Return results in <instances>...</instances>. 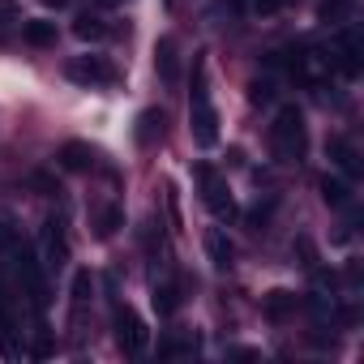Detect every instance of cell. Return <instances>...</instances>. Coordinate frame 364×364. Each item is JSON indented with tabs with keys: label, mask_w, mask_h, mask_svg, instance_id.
I'll use <instances>...</instances> for the list:
<instances>
[{
	"label": "cell",
	"mask_w": 364,
	"mask_h": 364,
	"mask_svg": "<svg viewBox=\"0 0 364 364\" xmlns=\"http://www.w3.org/2000/svg\"><path fill=\"white\" fill-rule=\"evenodd\" d=\"M296 249H300V257H304V266H313V245H309V240H296Z\"/></svg>",
	"instance_id": "484cf974"
},
{
	"label": "cell",
	"mask_w": 364,
	"mask_h": 364,
	"mask_svg": "<svg viewBox=\"0 0 364 364\" xmlns=\"http://www.w3.org/2000/svg\"><path fill=\"white\" fill-rule=\"evenodd\" d=\"M31 185H35L39 193H56V180H52V176H43V171H31Z\"/></svg>",
	"instance_id": "d4e9b609"
},
{
	"label": "cell",
	"mask_w": 364,
	"mask_h": 364,
	"mask_svg": "<svg viewBox=\"0 0 364 364\" xmlns=\"http://www.w3.org/2000/svg\"><path fill=\"white\" fill-rule=\"evenodd\" d=\"M321 22H343L347 14H351V5H347V0H321Z\"/></svg>",
	"instance_id": "44dd1931"
},
{
	"label": "cell",
	"mask_w": 364,
	"mask_h": 364,
	"mask_svg": "<svg viewBox=\"0 0 364 364\" xmlns=\"http://www.w3.org/2000/svg\"><path fill=\"white\" fill-rule=\"evenodd\" d=\"M360 52H364V48H360V35L347 31V35L338 39V48H334V69H343L347 77H355V73H360Z\"/></svg>",
	"instance_id": "52a82bcc"
},
{
	"label": "cell",
	"mask_w": 364,
	"mask_h": 364,
	"mask_svg": "<svg viewBox=\"0 0 364 364\" xmlns=\"http://www.w3.org/2000/svg\"><path fill=\"white\" fill-rule=\"evenodd\" d=\"M330 73H334V52H326V48H300L291 56V77L304 86H326Z\"/></svg>",
	"instance_id": "3957f363"
},
{
	"label": "cell",
	"mask_w": 364,
	"mask_h": 364,
	"mask_svg": "<svg viewBox=\"0 0 364 364\" xmlns=\"http://www.w3.org/2000/svg\"><path fill=\"white\" fill-rule=\"evenodd\" d=\"M90 228H95V236H99V240H112V236L124 228V210H120V206H99Z\"/></svg>",
	"instance_id": "7c38bea8"
},
{
	"label": "cell",
	"mask_w": 364,
	"mask_h": 364,
	"mask_svg": "<svg viewBox=\"0 0 364 364\" xmlns=\"http://www.w3.org/2000/svg\"><path fill=\"white\" fill-rule=\"evenodd\" d=\"M43 5H48V9H65V5H69V0H43Z\"/></svg>",
	"instance_id": "83f0119b"
},
{
	"label": "cell",
	"mask_w": 364,
	"mask_h": 364,
	"mask_svg": "<svg viewBox=\"0 0 364 364\" xmlns=\"http://www.w3.org/2000/svg\"><path fill=\"white\" fill-rule=\"evenodd\" d=\"M103 5H124V0H103Z\"/></svg>",
	"instance_id": "f1b7e54d"
},
{
	"label": "cell",
	"mask_w": 364,
	"mask_h": 364,
	"mask_svg": "<svg viewBox=\"0 0 364 364\" xmlns=\"http://www.w3.org/2000/svg\"><path fill=\"white\" fill-rule=\"evenodd\" d=\"M154 309H159L163 317H171V313L180 309V287H176V283H159V287H154Z\"/></svg>",
	"instance_id": "d6986e66"
},
{
	"label": "cell",
	"mask_w": 364,
	"mask_h": 364,
	"mask_svg": "<svg viewBox=\"0 0 364 364\" xmlns=\"http://www.w3.org/2000/svg\"><path fill=\"white\" fill-rule=\"evenodd\" d=\"M22 39L31 48H52L56 43V22H26L22 26Z\"/></svg>",
	"instance_id": "e0dca14e"
},
{
	"label": "cell",
	"mask_w": 364,
	"mask_h": 364,
	"mask_svg": "<svg viewBox=\"0 0 364 364\" xmlns=\"http://www.w3.org/2000/svg\"><path fill=\"white\" fill-rule=\"evenodd\" d=\"M245 5H249L253 14H262V18H270V14H279V9H283V0H245Z\"/></svg>",
	"instance_id": "603a6c76"
},
{
	"label": "cell",
	"mask_w": 364,
	"mask_h": 364,
	"mask_svg": "<svg viewBox=\"0 0 364 364\" xmlns=\"http://www.w3.org/2000/svg\"><path fill=\"white\" fill-rule=\"evenodd\" d=\"M65 73H69L73 82H82V86H112V82H116V69H112L103 56H77V60L65 65Z\"/></svg>",
	"instance_id": "8992f818"
},
{
	"label": "cell",
	"mask_w": 364,
	"mask_h": 364,
	"mask_svg": "<svg viewBox=\"0 0 364 364\" xmlns=\"http://www.w3.org/2000/svg\"><path fill=\"white\" fill-rule=\"evenodd\" d=\"M330 159H334L347 176H360V159H355V146H351L347 137H334V141H330Z\"/></svg>",
	"instance_id": "2e32d148"
},
{
	"label": "cell",
	"mask_w": 364,
	"mask_h": 364,
	"mask_svg": "<svg viewBox=\"0 0 364 364\" xmlns=\"http://www.w3.org/2000/svg\"><path fill=\"white\" fill-rule=\"evenodd\" d=\"M9 321V309H5V291H0V326Z\"/></svg>",
	"instance_id": "4316f807"
},
{
	"label": "cell",
	"mask_w": 364,
	"mask_h": 364,
	"mask_svg": "<svg viewBox=\"0 0 364 364\" xmlns=\"http://www.w3.org/2000/svg\"><path fill=\"white\" fill-rule=\"evenodd\" d=\"M90 291H95V279H90V270H77V274H73V304L82 309V304L90 300Z\"/></svg>",
	"instance_id": "ffe728a7"
},
{
	"label": "cell",
	"mask_w": 364,
	"mask_h": 364,
	"mask_svg": "<svg viewBox=\"0 0 364 364\" xmlns=\"http://www.w3.org/2000/svg\"><path fill=\"white\" fill-rule=\"evenodd\" d=\"M116 343H120L124 355H141V351H146L150 330H146V321H141L133 309H120V313H116Z\"/></svg>",
	"instance_id": "5b68a950"
},
{
	"label": "cell",
	"mask_w": 364,
	"mask_h": 364,
	"mask_svg": "<svg viewBox=\"0 0 364 364\" xmlns=\"http://www.w3.org/2000/svg\"><path fill=\"white\" fill-rule=\"evenodd\" d=\"M206 253H210V262H215L219 270H228V266L236 262V249H232V240H228L223 232H210V236H206Z\"/></svg>",
	"instance_id": "9a60e30c"
},
{
	"label": "cell",
	"mask_w": 364,
	"mask_h": 364,
	"mask_svg": "<svg viewBox=\"0 0 364 364\" xmlns=\"http://www.w3.org/2000/svg\"><path fill=\"white\" fill-rule=\"evenodd\" d=\"M296 304H300V300H296L291 291H283V287H279V291H270V296L262 300V313H266L270 321H283V317H291V313H296Z\"/></svg>",
	"instance_id": "5bb4252c"
},
{
	"label": "cell",
	"mask_w": 364,
	"mask_h": 364,
	"mask_svg": "<svg viewBox=\"0 0 364 364\" xmlns=\"http://www.w3.org/2000/svg\"><path fill=\"white\" fill-rule=\"evenodd\" d=\"M18 18H22V5H18V0H0V39H5V31H9Z\"/></svg>",
	"instance_id": "7402d4cb"
},
{
	"label": "cell",
	"mask_w": 364,
	"mask_h": 364,
	"mask_svg": "<svg viewBox=\"0 0 364 364\" xmlns=\"http://www.w3.org/2000/svg\"><path fill=\"white\" fill-rule=\"evenodd\" d=\"M73 35H77L82 43H95V39H103V35H107V26H103V18H95V14H82V18L73 22Z\"/></svg>",
	"instance_id": "ac0fdd59"
},
{
	"label": "cell",
	"mask_w": 364,
	"mask_h": 364,
	"mask_svg": "<svg viewBox=\"0 0 364 364\" xmlns=\"http://www.w3.org/2000/svg\"><path fill=\"white\" fill-rule=\"evenodd\" d=\"M163 124H167V116L159 107L141 112L137 116V146H154V137H163Z\"/></svg>",
	"instance_id": "4fadbf2b"
},
{
	"label": "cell",
	"mask_w": 364,
	"mask_h": 364,
	"mask_svg": "<svg viewBox=\"0 0 364 364\" xmlns=\"http://www.w3.org/2000/svg\"><path fill=\"white\" fill-rule=\"evenodd\" d=\"M198 185H202V202L219 215V219H232L236 215V202H232V193H228V180L210 167V163H198Z\"/></svg>",
	"instance_id": "277c9868"
},
{
	"label": "cell",
	"mask_w": 364,
	"mask_h": 364,
	"mask_svg": "<svg viewBox=\"0 0 364 364\" xmlns=\"http://www.w3.org/2000/svg\"><path fill=\"white\" fill-rule=\"evenodd\" d=\"M249 99H253V103H270V99H274V86H270V82H253V86H249Z\"/></svg>",
	"instance_id": "cb8c5ba5"
},
{
	"label": "cell",
	"mask_w": 364,
	"mask_h": 364,
	"mask_svg": "<svg viewBox=\"0 0 364 364\" xmlns=\"http://www.w3.org/2000/svg\"><path fill=\"white\" fill-rule=\"evenodd\" d=\"M95 146H86V141H65L60 146V167L65 171H90L95 167Z\"/></svg>",
	"instance_id": "9c48e42d"
},
{
	"label": "cell",
	"mask_w": 364,
	"mask_h": 364,
	"mask_svg": "<svg viewBox=\"0 0 364 364\" xmlns=\"http://www.w3.org/2000/svg\"><path fill=\"white\" fill-rule=\"evenodd\" d=\"M270 150L279 163H300L309 150V133H304V112L296 103H283L274 124H270Z\"/></svg>",
	"instance_id": "6da1fadb"
},
{
	"label": "cell",
	"mask_w": 364,
	"mask_h": 364,
	"mask_svg": "<svg viewBox=\"0 0 364 364\" xmlns=\"http://www.w3.org/2000/svg\"><path fill=\"white\" fill-rule=\"evenodd\" d=\"M317 189H321V202L334 206V210H343V206L351 202V185H347V180H338V176H321Z\"/></svg>",
	"instance_id": "8fae6325"
},
{
	"label": "cell",
	"mask_w": 364,
	"mask_h": 364,
	"mask_svg": "<svg viewBox=\"0 0 364 364\" xmlns=\"http://www.w3.org/2000/svg\"><path fill=\"white\" fill-rule=\"evenodd\" d=\"M189 129H193V141L206 150L219 141V112L210 107V90H206V60H198V77H193V103H189Z\"/></svg>",
	"instance_id": "7a4b0ae2"
},
{
	"label": "cell",
	"mask_w": 364,
	"mask_h": 364,
	"mask_svg": "<svg viewBox=\"0 0 364 364\" xmlns=\"http://www.w3.org/2000/svg\"><path fill=\"white\" fill-rule=\"evenodd\" d=\"M43 249H48V266H52V270H60V266L69 262V245H65V232H60L56 219L43 223Z\"/></svg>",
	"instance_id": "30bf717a"
},
{
	"label": "cell",
	"mask_w": 364,
	"mask_h": 364,
	"mask_svg": "<svg viewBox=\"0 0 364 364\" xmlns=\"http://www.w3.org/2000/svg\"><path fill=\"white\" fill-rule=\"evenodd\" d=\"M154 69H159V77H163L167 86H176V82H180V60H176V39H159V43H154Z\"/></svg>",
	"instance_id": "ba28073f"
}]
</instances>
